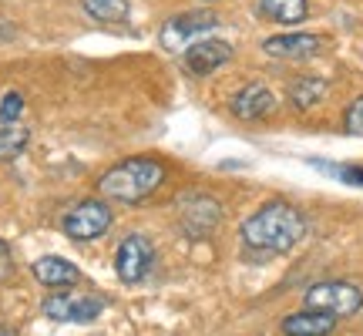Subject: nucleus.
I'll return each mask as SVG.
<instances>
[{"label": "nucleus", "instance_id": "obj_1", "mask_svg": "<svg viewBox=\"0 0 363 336\" xmlns=\"http://www.w3.org/2000/svg\"><path fill=\"white\" fill-rule=\"evenodd\" d=\"M303 235H306V219L289 202H266L242 222V242L269 256H283L289 249H296Z\"/></svg>", "mask_w": 363, "mask_h": 336}, {"label": "nucleus", "instance_id": "obj_2", "mask_svg": "<svg viewBox=\"0 0 363 336\" xmlns=\"http://www.w3.org/2000/svg\"><path fill=\"white\" fill-rule=\"evenodd\" d=\"M165 181V165L158 158L138 155L128 162H118L115 168H108L98 179V192L108 202H142L152 192H158V185Z\"/></svg>", "mask_w": 363, "mask_h": 336}, {"label": "nucleus", "instance_id": "obj_3", "mask_svg": "<svg viewBox=\"0 0 363 336\" xmlns=\"http://www.w3.org/2000/svg\"><path fill=\"white\" fill-rule=\"evenodd\" d=\"M216 27H219V17H216L212 11L175 13V17H169V21L162 24V30H158V44H162L165 51L179 54V51H185L189 44H195V40L208 38Z\"/></svg>", "mask_w": 363, "mask_h": 336}, {"label": "nucleus", "instance_id": "obj_4", "mask_svg": "<svg viewBox=\"0 0 363 336\" xmlns=\"http://www.w3.org/2000/svg\"><path fill=\"white\" fill-rule=\"evenodd\" d=\"M61 229H65L67 239L74 242H91L111 229V208L104 206V198H84L78 206H71L61 219Z\"/></svg>", "mask_w": 363, "mask_h": 336}, {"label": "nucleus", "instance_id": "obj_5", "mask_svg": "<svg viewBox=\"0 0 363 336\" xmlns=\"http://www.w3.org/2000/svg\"><path fill=\"white\" fill-rule=\"evenodd\" d=\"M306 306L333 313V316H353L363 306V293L360 286L343 283V279H330V283H316L306 289Z\"/></svg>", "mask_w": 363, "mask_h": 336}, {"label": "nucleus", "instance_id": "obj_6", "mask_svg": "<svg viewBox=\"0 0 363 336\" xmlns=\"http://www.w3.org/2000/svg\"><path fill=\"white\" fill-rule=\"evenodd\" d=\"M175 208H179L182 229L192 235V239H206L208 233H216V225L222 222V206L212 195H202V192L179 195Z\"/></svg>", "mask_w": 363, "mask_h": 336}, {"label": "nucleus", "instance_id": "obj_7", "mask_svg": "<svg viewBox=\"0 0 363 336\" xmlns=\"http://www.w3.org/2000/svg\"><path fill=\"white\" fill-rule=\"evenodd\" d=\"M44 316L57 323H94L104 310V299L88 296V293H54L44 299Z\"/></svg>", "mask_w": 363, "mask_h": 336}, {"label": "nucleus", "instance_id": "obj_8", "mask_svg": "<svg viewBox=\"0 0 363 336\" xmlns=\"http://www.w3.org/2000/svg\"><path fill=\"white\" fill-rule=\"evenodd\" d=\"M155 262V246L145 235H125L115 252V272L121 283H142Z\"/></svg>", "mask_w": 363, "mask_h": 336}, {"label": "nucleus", "instance_id": "obj_9", "mask_svg": "<svg viewBox=\"0 0 363 336\" xmlns=\"http://www.w3.org/2000/svg\"><path fill=\"white\" fill-rule=\"evenodd\" d=\"M229 61H233V44H229V40H219V38H202L182 51V65H185V71L195 74V78H208L212 71H219V67L229 65Z\"/></svg>", "mask_w": 363, "mask_h": 336}, {"label": "nucleus", "instance_id": "obj_10", "mask_svg": "<svg viewBox=\"0 0 363 336\" xmlns=\"http://www.w3.org/2000/svg\"><path fill=\"white\" fill-rule=\"evenodd\" d=\"M326 47V40L320 34H276V38L262 40V51L269 57H283V61H306V57H316V54Z\"/></svg>", "mask_w": 363, "mask_h": 336}, {"label": "nucleus", "instance_id": "obj_11", "mask_svg": "<svg viewBox=\"0 0 363 336\" xmlns=\"http://www.w3.org/2000/svg\"><path fill=\"white\" fill-rule=\"evenodd\" d=\"M229 108H233V115L239 118V121H259V118H266L272 108H276V98H272V91L266 88V84L252 81V84H246L242 91H235Z\"/></svg>", "mask_w": 363, "mask_h": 336}, {"label": "nucleus", "instance_id": "obj_12", "mask_svg": "<svg viewBox=\"0 0 363 336\" xmlns=\"http://www.w3.org/2000/svg\"><path fill=\"white\" fill-rule=\"evenodd\" d=\"M337 330V316L323 310H306L303 313H289L283 320V333L286 336H330Z\"/></svg>", "mask_w": 363, "mask_h": 336}, {"label": "nucleus", "instance_id": "obj_13", "mask_svg": "<svg viewBox=\"0 0 363 336\" xmlns=\"http://www.w3.org/2000/svg\"><path fill=\"white\" fill-rule=\"evenodd\" d=\"M34 279L40 286H51V289H61V286H74L81 279V272L74 262H67L65 256H40L34 266Z\"/></svg>", "mask_w": 363, "mask_h": 336}, {"label": "nucleus", "instance_id": "obj_14", "mask_svg": "<svg viewBox=\"0 0 363 336\" xmlns=\"http://www.w3.org/2000/svg\"><path fill=\"white\" fill-rule=\"evenodd\" d=\"M326 94V81L316 78V74H306V78H299L289 84V104L296 108V111H310L316 104L323 101Z\"/></svg>", "mask_w": 363, "mask_h": 336}, {"label": "nucleus", "instance_id": "obj_15", "mask_svg": "<svg viewBox=\"0 0 363 336\" xmlns=\"http://www.w3.org/2000/svg\"><path fill=\"white\" fill-rule=\"evenodd\" d=\"M262 17H269L276 24H299L306 21L310 13V4L306 0H259Z\"/></svg>", "mask_w": 363, "mask_h": 336}, {"label": "nucleus", "instance_id": "obj_16", "mask_svg": "<svg viewBox=\"0 0 363 336\" xmlns=\"http://www.w3.org/2000/svg\"><path fill=\"white\" fill-rule=\"evenodd\" d=\"M84 13L101 24H125L131 17L128 0H84Z\"/></svg>", "mask_w": 363, "mask_h": 336}, {"label": "nucleus", "instance_id": "obj_17", "mask_svg": "<svg viewBox=\"0 0 363 336\" xmlns=\"http://www.w3.org/2000/svg\"><path fill=\"white\" fill-rule=\"evenodd\" d=\"M27 142H30V131H27L24 125H17V121H11V125H0V162H11V158H17L27 148Z\"/></svg>", "mask_w": 363, "mask_h": 336}, {"label": "nucleus", "instance_id": "obj_18", "mask_svg": "<svg viewBox=\"0 0 363 336\" xmlns=\"http://www.w3.org/2000/svg\"><path fill=\"white\" fill-rule=\"evenodd\" d=\"M310 165L326 172V175H333V179H340V181H347V185H360L363 189V168H357V165H330V162H320V158H313Z\"/></svg>", "mask_w": 363, "mask_h": 336}, {"label": "nucleus", "instance_id": "obj_19", "mask_svg": "<svg viewBox=\"0 0 363 336\" xmlns=\"http://www.w3.org/2000/svg\"><path fill=\"white\" fill-rule=\"evenodd\" d=\"M24 115V98L11 91V94H4V101H0V125H11V121H21Z\"/></svg>", "mask_w": 363, "mask_h": 336}, {"label": "nucleus", "instance_id": "obj_20", "mask_svg": "<svg viewBox=\"0 0 363 336\" xmlns=\"http://www.w3.org/2000/svg\"><path fill=\"white\" fill-rule=\"evenodd\" d=\"M343 131H347V135H363V94L353 98L350 108H347V115H343Z\"/></svg>", "mask_w": 363, "mask_h": 336}, {"label": "nucleus", "instance_id": "obj_21", "mask_svg": "<svg viewBox=\"0 0 363 336\" xmlns=\"http://www.w3.org/2000/svg\"><path fill=\"white\" fill-rule=\"evenodd\" d=\"M13 276V256H11V246L0 239V283L4 279H11Z\"/></svg>", "mask_w": 363, "mask_h": 336}, {"label": "nucleus", "instance_id": "obj_22", "mask_svg": "<svg viewBox=\"0 0 363 336\" xmlns=\"http://www.w3.org/2000/svg\"><path fill=\"white\" fill-rule=\"evenodd\" d=\"M0 336H17L13 330H7V326H0Z\"/></svg>", "mask_w": 363, "mask_h": 336}]
</instances>
